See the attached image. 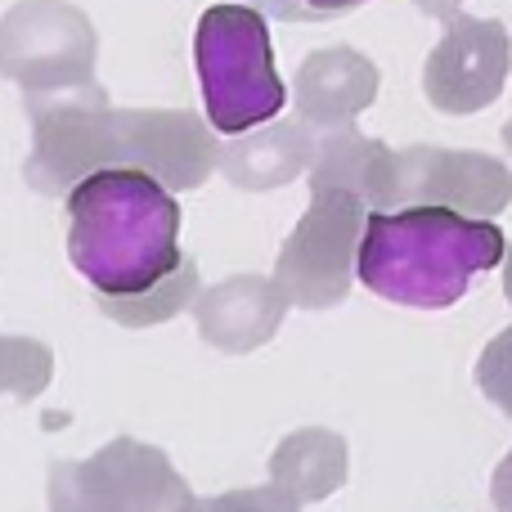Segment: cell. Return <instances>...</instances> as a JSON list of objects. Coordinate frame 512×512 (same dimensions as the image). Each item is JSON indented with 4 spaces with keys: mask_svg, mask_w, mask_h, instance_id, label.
I'll return each mask as SVG.
<instances>
[{
    "mask_svg": "<svg viewBox=\"0 0 512 512\" xmlns=\"http://www.w3.org/2000/svg\"><path fill=\"white\" fill-rule=\"evenodd\" d=\"M504 144H508V153H512V117L504 122Z\"/></svg>",
    "mask_w": 512,
    "mask_h": 512,
    "instance_id": "7402d4cb",
    "label": "cell"
},
{
    "mask_svg": "<svg viewBox=\"0 0 512 512\" xmlns=\"http://www.w3.org/2000/svg\"><path fill=\"white\" fill-rule=\"evenodd\" d=\"M198 261L194 256H185V265H180L176 274H167L162 283H153V288L135 292V297H95L99 310H104L113 324L122 328H153V324H167V319H176L180 310H194L198 301Z\"/></svg>",
    "mask_w": 512,
    "mask_h": 512,
    "instance_id": "5bb4252c",
    "label": "cell"
},
{
    "mask_svg": "<svg viewBox=\"0 0 512 512\" xmlns=\"http://www.w3.org/2000/svg\"><path fill=\"white\" fill-rule=\"evenodd\" d=\"M490 499H495V512H512V450L499 459L495 477H490Z\"/></svg>",
    "mask_w": 512,
    "mask_h": 512,
    "instance_id": "d6986e66",
    "label": "cell"
},
{
    "mask_svg": "<svg viewBox=\"0 0 512 512\" xmlns=\"http://www.w3.org/2000/svg\"><path fill=\"white\" fill-rule=\"evenodd\" d=\"M248 5L279 18V23H333V18L351 14L369 0H248Z\"/></svg>",
    "mask_w": 512,
    "mask_h": 512,
    "instance_id": "ac0fdd59",
    "label": "cell"
},
{
    "mask_svg": "<svg viewBox=\"0 0 512 512\" xmlns=\"http://www.w3.org/2000/svg\"><path fill=\"white\" fill-rule=\"evenodd\" d=\"M68 256L95 297H135L185 265L180 203L135 167H104L68 194Z\"/></svg>",
    "mask_w": 512,
    "mask_h": 512,
    "instance_id": "7a4b0ae2",
    "label": "cell"
},
{
    "mask_svg": "<svg viewBox=\"0 0 512 512\" xmlns=\"http://www.w3.org/2000/svg\"><path fill=\"white\" fill-rule=\"evenodd\" d=\"M32 149L23 176L36 194L63 198L104 167H135L176 189H198L221 171V140L189 108H113L99 81L27 95Z\"/></svg>",
    "mask_w": 512,
    "mask_h": 512,
    "instance_id": "6da1fadb",
    "label": "cell"
},
{
    "mask_svg": "<svg viewBox=\"0 0 512 512\" xmlns=\"http://www.w3.org/2000/svg\"><path fill=\"white\" fill-rule=\"evenodd\" d=\"M301 504L283 486H248V490H225L216 499H203L198 512H297Z\"/></svg>",
    "mask_w": 512,
    "mask_h": 512,
    "instance_id": "e0dca14e",
    "label": "cell"
},
{
    "mask_svg": "<svg viewBox=\"0 0 512 512\" xmlns=\"http://www.w3.org/2000/svg\"><path fill=\"white\" fill-rule=\"evenodd\" d=\"M504 297L512 306V243H508V256H504Z\"/></svg>",
    "mask_w": 512,
    "mask_h": 512,
    "instance_id": "44dd1931",
    "label": "cell"
},
{
    "mask_svg": "<svg viewBox=\"0 0 512 512\" xmlns=\"http://www.w3.org/2000/svg\"><path fill=\"white\" fill-rule=\"evenodd\" d=\"M346 472H351V454L333 427H297L270 454V481L288 490L297 504H319L337 495L346 486Z\"/></svg>",
    "mask_w": 512,
    "mask_h": 512,
    "instance_id": "4fadbf2b",
    "label": "cell"
},
{
    "mask_svg": "<svg viewBox=\"0 0 512 512\" xmlns=\"http://www.w3.org/2000/svg\"><path fill=\"white\" fill-rule=\"evenodd\" d=\"M387 149L382 140L351 126L319 131L315 167H310V207L279 248L274 279L288 288L297 310H333L351 297L360 279V243L373 207L364 198V176L373 158Z\"/></svg>",
    "mask_w": 512,
    "mask_h": 512,
    "instance_id": "3957f363",
    "label": "cell"
},
{
    "mask_svg": "<svg viewBox=\"0 0 512 512\" xmlns=\"http://www.w3.org/2000/svg\"><path fill=\"white\" fill-rule=\"evenodd\" d=\"M194 63L207 122L221 135H243L283 113L288 86L274 68V45L256 5H212L194 27Z\"/></svg>",
    "mask_w": 512,
    "mask_h": 512,
    "instance_id": "5b68a950",
    "label": "cell"
},
{
    "mask_svg": "<svg viewBox=\"0 0 512 512\" xmlns=\"http://www.w3.org/2000/svg\"><path fill=\"white\" fill-rule=\"evenodd\" d=\"M364 198L373 212L450 207L477 221H495L512 203V171L495 153L409 144V149H382L373 158L364 176Z\"/></svg>",
    "mask_w": 512,
    "mask_h": 512,
    "instance_id": "8992f818",
    "label": "cell"
},
{
    "mask_svg": "<svg viewBox=\"0 0 512 512\" xmlns=\"http://www.w3.org/2000/svg\"><path fill=\"white\" fill-rule=\"evenodd\" d=\"M512 36L499 18L454 14L445 18V36L423 63V95L436 113L472 117L490 108L508 86Z\"/></svg>",
    "mask_w": 512,
    "mask_h": 512,
    "instance_id": "9c48e42d",
    "label": "cell"
},
{
    "mask_svg": "<svg viewBox=\"0 0 512 512\" xmlns=\"http://www.w3.org/2000/svg\"><path fill=\"white\" fill-rule=\"evenodd\" d=\"M378 68L351 45H328L301 59L292 77V104L310 131H337L351 126L364 108L378 99Z\"/></svg>",
    "mask_w": 512,
    "mask_h": 512,
    "instance_id": "8fae6325",
    "label": "cell"
},
{
    "mask_svg": "<svg viewBox=\"0 0 512 512\" xmlns=\"http://www.w3.org/2000/svg\"><path fill=\"white\" fill-rule=\"evenodd\" d=\"M54 378V351L36 337H0V396L36 400Z\"/></svg>",
    "mask_w": 512,
    "mask_h": 512,
    "instance_id": "9a60e30c",
    "label": "cell"
},
{
    "mask_svg": "<svg viewBox=\"0 0 512 512\" xmlns=\"http://www.w3.org/2000/svg\"><path fill=\"white\" fill-rule=\"evenodd\" d=\"M292 310V297L270 274H234L212 283L194 301V324L207 346L225 355H248L279 333L283 315Z\"/></svg>",
    "mask_w": 512,
    "mask_h": 512,
    "instance_id": "30bf717a",
    "label": "cell"
},
{
    "mask_svg": "<svg viewBox=\"0 0 512 512\" xmlns=\"http://www.w3.org/2000/svg\"><path fill=\"white\" fill-rule=\"evenodd\" d=\"M99 32L68 0H18L0 18V77L23 95L95 81Z\"/></svg>",
    "mask_w": 512,
    "mask_h": 512,
    "instance_id": "ba28073f",
    "label": "cell"
},
{
    "mask_svg": "<svg viewBox=\"0 0 512 512\" xmlns=\"http://www.w3.org/2000/svg\"><path fill=\"white\" fill-rule=\"evenodd\" d=\"M423 14H432V18H454L463 9V0H414Z\"/></svg>",
    "mask_w": 512,
    "mask_h": 512,
    "instance_id": "ffe728a7",
    "label": "cell"
},
{
    "mask_svg": "<svg viewBox=\"0 0 512 512\" xmlns=\"http://www.w3.org/2000/svg\"><path fill=\"white\" fill-rule=\"evenodd\" d=\"M508 239L495 221L450 207L373 212L360 243V283L382 301L414 310H445L472 279L504 265Z\"/></svg>",
    "mask_w": 512,
    "mask_h": 512,
    "instance_id": "277c9868",
    "label": "cell"
},
{
    "mask_svg": "<svg viewBox=\"0 0 512 512\" xmlns=\"http://www.w3.org/2000/svg\"><path fill=\"white\" fill-rule=\"evenodd\" d=\"M477 387L504 418H512V324L486 342L477 360Z\"/></svg>",
    "mask_w": 512,
    "mask_h": 512,
    "instance_id": "2e32d148",
    "label": "cell"
},
{
    "mask_svg": "<svg viewBox=\"0 0 512 512\" xmlns=\"http://www.w3.org/2000/svg\"><path fill=\"white\" fill-rule=\"evenodd\" d=\"M315 149L319 135L306 122H265L252 126L243 135H230V144H221V176L234 189H248V194H270L283 189L301 176V171L315 167Z\"/></svg>",
    "mask_w": 512,
    "mask_h": 512,
    "instance_id": "7c38bea8",
    "label": "cell"
},
{
    "mask_svg": "<svg viewBox=\"0 0 512 512\" xmlns=\"http://www.w3.org/2000/svg\"><path fill=\"white\" fill-rule=\"evenodd\" d=\"M189 481L149 441L117 436L90 459L50 463V512H198Z\"/></svg>",
    "mask_w": 512,
    "mask_h": 512,
    "instance_id": "52a82bcc",
    "label": "cell"
}]
</instances>
